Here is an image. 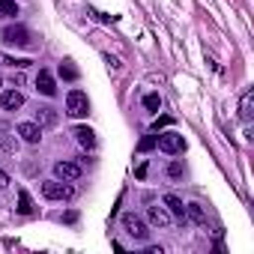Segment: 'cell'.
Wrapping results in <instances>:
<instances>
[{
	"label": "cell",
	"mask_w": 254,
	"mask_h": 254,
	"mask_svg": "<svg viewBox=\"0 0 254 254\" xmlns=\"http://www.w3.org/2000/svg\"><path fill=\"white\" fill-rule=\"evenodd\" d=\"M0 39H3L6 45H15V48H30V45H33V42H30V30L21 27V24L3 27V30H0Z\"/></svg>",
	"instance_id": "6da1fadb"
},
{
	"label": "cell",
	"mask_w": 254,
	"mask_h": 254,
	"mask_svg": "<svg viewBox=\"0 0 254 254\" xmlns=\"http://www.w3.org/2000/svg\"><path fill=\"white\" fill-rule=\"evenodd\" d=\"M66 114L69 117H87L90 114V99L84 90H69L66 96Z\"/></svg>",
	"instance_id": "7a4b0ae2"
},
{
	"label": "cell",
	"mask_w": 254,
	"mask_h": 254,
	"mask_svg": "<svg viewBox=\"0 0 254 254\" xmlns=\"http://www.w3.org/2000/svg\"><path fill=\"white\" fill-rule=\"evenodd\" d=\"M156 144H159V150L168 153V156H180V153H186V138H183L180 132H162V135L156 138Z\"/></svg>",
	"instance_id": "3957f363"
},
{
	"label": "cell",
	"mask_w": 254,
	"mask_h": 254,
	"mask_svg": "<svg viewBox=\"0 0 254 254\" xmlns=\"http://www.w3.org/2000/svg\"><path fill=\"white\" fill-rule=\"evenodd\" d=\"M72 186L69 183H63V180H48V183H42V197L45 200H72Z\"/></svg>",
	"instance_id": "277c9868"
},
{
	"label": "cell",
	"mask_w": 254,
	"mask_h": 254,
	"mask_svg": "<svg viewBox=\"0 0 254 254\" xmlns=\"http://www.w3.org/2000/svg\"><path fill=\"white\" fill-rule=\"evenodd\" d=\"M123 227H126V233H129L132 239H138V242H147V236H150V227L135 212H126L123 215Z\"/></svg>",
	"instance_id": "5b68a950"
},
{
	"label": "cell",
	"mask_w": 254,
	"mask_h": 254,
	"mask_svg": "<svg viewBox=\"0 0 254 254\" xmlns=\"http://www.w3.org/2000/svg\"><path fill=\"white\" fill-rule=\"evenodd\" d=\"M81 165H75V162H57L54 165V177L57 180H63V183H75V180H81Z\"/></svg>",
	"instance_id": "8992f818"
},
{
	"label": "cell",
	"mask_w": 254,
	"mask_h": 254,
	"mask_svg": "<svg viewBox=\"0 0 254 254\" xmlns=\"http://www.w3.org/2000/svg\"><path fill=\"white\" fill-rule=\"evenodd\" d=\"M15 132L21 135L24 144H39V141H42V126H39V123H18Z\"/></svg>",
	"instance_id": "52a82bcc"
},
{
	"label": "cell",
	"mask_w": 254,
	"mask_h": 254,
	"mask_svg": "<svg viewBox=\"0 0 254 254\" xmlns=\"http://www.w3.org/2000/svg\"><path fill=\"white\" fill-rule=\"evenodd\" d=\"M36 90L42 93V96H57V84H54V75L48 72V69H39V75H36Z\"/></svg>",
	"instance_id": "ba28073f"
},
{
	"label": "cell",
	"mask_w": 254,
	"mask_h": 254,
	"mask_svg": "<svg viewBox=\"0 0 254 254\" xmlns=\"http://www.w3.org/2000/svg\"><path fill=\"white\" fill-rule=\"evenodd\" d=\"M165 209H168V212H171V218H177L180 224H186V221H189V215H186V203H183L177 194H168V197H165Z\"/></svg>",
	"instance_id": "9c48e42d"
},
{
	"label": "cell",
	"mask_w": 254,
	"mask_h": 254,
	"mask_svg": "<svg viewBox=\"0 0 254 254\" xmlns=\"http://www.w3.org/2000/svg\"><path fill=\"white\" fill-rule=\"evenodd\" d=\"M147 218H150V224H153V227H168V224L174 221V218H171V212H168L165 206H150V209H147Z\"/></svg>",
	"instance_id": "30bf717a"
},
{
	"label": "cell",
	"mask_w": 254,
	"mask_h": 254,
	"mask_svg": "<svg viewBox=\"0 0 254 254\" xmlns=\"http://www.w3.org/2000/svg\"><path fill=\"white\" fill-rule=\"evenodd\" d=\"M72 135H75V141H78L84 150H93V147H96V132L90 129V126H75Z\"/></svg>",
	"instance_id": "8fae6325"
},
{
	"label": "cell",
	"mask_w": 254,
	"mask_h": 254,
	"mask_svg": "<svg viewBox=\"0 0 254 254\" xmlns=\"http://www.w3.org/2000/svg\"><path fill=\"white\" fill-rule=\"evenodd\" d=\"M0 105H3V111H18L24 105V96L18 90H6L3 96H0Z\"/></svg>",
	"instance_id": "7c38bea8"
},
{
	"label": "cell",
	"mask_w": 254,
	"mask_h": 254,
	"mask_svg": "<svg viewBox=\"0 0 254 254\" xmlns=\"http://www.w3.org/2000/svg\"><path fill=\"white\" fill-rule=\"evenodd\" d=\"M251 108H254V90H245L242 99H239V117L245 123H251Z\"/></svg>",
	"instance_id": "4fadbf2b"
},
{
	"label": "cell",
	"mask_w": 254,
	"mask_h": 254,
	"mask_svg": "<svg viewBox=\"0 0 254 254\" xmlns=\"http://www.w3.org/2000/svg\"><path fill=\"white\" fill-rule=\"evenodd\" d=\"M15 212H18V215H33V212H36L33 197H30L24 189H18V206H15Z\"/></svg>",
	"instance_id": "5bb4252c"
},
{
	"label": "cell",
	"mask_w": 254,
	"mask_h": 254,
	"mask_svg": "<svg viewBox=\"0 0 254 254\" xmlns=\"http://www.w3.org/2000/svg\"><path fill=\"white\" fill-rule=\"evenodd\" d=\"M186 215L194 221V224H206V209L200 203H186Z\"/></svg>",
	"instance_id": "9a60e30c"
},
{
	"label": "cell",
	"mask_w": 254,
	"mask_h": 254,
	"mask_svg": "<svg viewBox=\"0 0 254 254\" xmlns=\"http://www.w3.org/2000/svg\"><path fill=\"white\" fill-rule=\"evenodd\" d=\"M36 123L39 126H54L57 123V111L54 108H39L36 111Z\"/></svg>",
	"instance_id": "2e32d148"
},
{
	"label": "cell",
	"mask_w": 254,
	"mask_h": 254,
	"mask_svg": "<svg viewBox=\"0 0 254 254\" xmlns=\"http://www.w3.org/2000/svg\"><path fill=\"white\" fill-rule=\"evenodd\" d=\"M15 15H18L15 0H0V18H15Z\"/></svg>",
	"instance_id": "e0dca14e"
},
{
	"label": "cell",
	"mask_w": 254,
	"mask_h": 254,
	"mask_svg": "<svg viewBox=\"0 0 254 254\" xmlns=\"http://www.w3.org/2000/svg\"><path fill=\"white\" fill-rule=\"evenodd\" d=\"M60 75H63V81H78V69L72 66V60H63L60 63Z\"/></svg>",
	"instance_id": "ac0fdd59"
},
{
	"label": "cell",
	"mask_w": 254,
	"mask_h": 254,
	"mask_svg": "<svg viewBox=\"0 0 254 254\" xmlns=\"http://www.w3.org/2000/svg\"><path fill=\"white\" fill-rule=\"evenodd\" d=\"M144 105H147V111L159 114V108H162V99H159V93H150V96L144 99Z\"/></svg>",
	"instance_id": "d6986e66"
},
{
	"label": "cell",
	"mask_w": 254,
	"mask_h": 254,
	"mask_svg": "<svg viewBox=\"0 0 254 254\" xmlns=\"http://www.w3.org/2000/svg\"><path fill=\"white\" fill-rule=\"evenodd\" d=\"M0 147H3L6 153H15V150H18V141H12V138L6 135V138H0Z\"/></svg>",
	"instance_id": "ffe728a7"
},
{
	"label": "cell",
	"mask_w": 254,
	"mask_h": 254,
	"mask_svg": "<svg viewBox=\"0 0 254 254\" xmlns=\"http://www.w3.org/2000/svg\"><path fill=\"white\" fill-rule=\"evenodd\" d=\"M168 177H183V165L180 162H171L168 165Z\"/></svg>",
	"instance_id": "44dd1931"
},
{
	"label": "cell",
	"mask_w": 254,
	"mask_h": 254,
	"mask_svg": "<svg viewBox=\"0 0 254 254\" xmlns=\"http://www.w3.org/2000/svg\"><path fill=\"white\" fill-rule=\"evenodd\" d=\"M156 147V135H147L144 141H141V150H153Z\"/></svg>",
	"instance_id": "7402d4cb"
},
{
	"label": "cell",
	"mask_w": 254,
	"mask_h": 254,
	"mask_svg": "<svg viewBox=\"0 0 254 254\" xmlns=\"http://www.w3.org/2000/svg\"><path fill=\"white\" fill-rule=\"evenodd\" d=\"M6 186H9V174L0 168V189H6Z\"/></svg>",
	"instance_id": "603a6c76"
},
{
	"label": "cell",
	"mask_w": 254,
	"mask_h": 254,
	"mask_svg": "<svg viewBox=\"0 0 254 254\" xmlns=\"http://www.w3.org/2000/svg\"><path fill=\"white\" fill-rule=\"evenodd\" d=\"M105 63H108L111 69H120V60H117V57H111V54H105Z\"/></svg>",
	"instance_id": "cb8c5ba5"
},
{
	"label": "cell",
	"mask_w": 254,
	"mask_h": 254,
	"mask_svg": "<svg viewBox=\"0 0 254 254\" xmlns=\"http://www.w3.org/2000/svg\"><path fill=\"white\" fill-rule=\"evenodd\" d=\"M0 84H3V78H0Z\"/></svg>",
	"instance_id": "d4e9b609"
}]
</instances>
